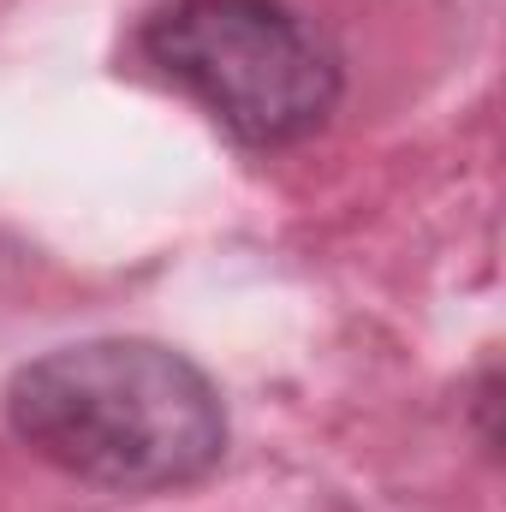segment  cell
I'll list each match as a JSON object with an SVG mask.
<instances>
[{"label":"cell","instance_id":"1","mask_svg":"<svg viewBox=\"0 0 506 512\" xmlns=\"http://www.w3.org/2000/svg\"><path fill=\"white\" fill-rule=\"evenodd\" d=\"M6 423L42 465L114 495L191 489L227 453L215 382L155 340H84L24 364Z\"/></svg>","mask_w":506,"mask_h":512},{"label":"cell","instance_id":"2","mask_svg":"<svg viewBox=\"0 0 506 512\" xmlns=\"http://www.w3.org/2000/svg\"><path fill=\"white\" fill-rule=\"evenodd\" d=\"M137 48L245 149L316 137L346 90L334 42L286 0H167L143 18Z\"/></svg>","mask_w":506,"mask_h":512}]
</instances>
